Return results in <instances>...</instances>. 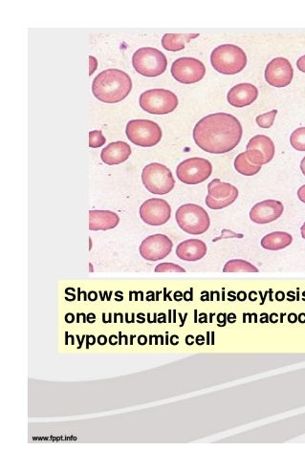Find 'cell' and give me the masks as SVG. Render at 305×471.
Instances as JSON below:
<instances>
[{
    "instance_id": "6da1fadb",
    "label": "cell",
    "mask_w": 305,
    "mask_h": 471,
    "mask_svg": "<svg viewBox=\"0 0 305 471\" xmlns=\"http://www.w3.org/2000/svg\"><path fill=\"white\" fill-rule=\"evenodd\" d=\"M242 125L234 116L215 113L201 119L193 129V140L202 151L212 154L228 153L241 141Z\"/></svg>"
},
{
    "instance_id": "7a4b0ae2",
    "label": "cell",
    "mask_w": 305,
    "mask_h": 471,
    "mask_svg": "<svg viewBox=\"0 0 305 471\" xmlns=\"http://www.w3.org/2000/svg\"><path fill=\"white\" fill-rule=\"evenodd\" d=\"M132 89V81L125 72L119 69H108L94 79L92 84L93 95L106 103H120Z\"/></svg>"
},
{
    "instance_id": "3957f363",
    "label": "cell",
    "mask_w": 305,
    "mask_h": 471,
    "mask_svg": "<svg viewBox=\"0 0 305 471\" xmlns=\"http://www.w3.org/2000/svg\"><path fill=\"white\" fill-rule=\"evenodd\" d=\"M210 64L215 71L223 75L241 73L247 65L245 52L239 46L223 44L215 48L210 55Z\"/></svg>"
},
{
    "instance_id": "277c9868",
    "label": "cell",
    "mask_w": 305,
    "mask_h": 471,
    "mask_svg": "<svg viewBox=\"0 0 305 471\" xmlns=\"http://www.w3.org/2000/svg\"><path fill=\"white\" fill-rule=\"evenodd\" d=\"M134 69L142 76L155 78L166 71L168 60L161 51L152 47L140 48L132 57Z\"/></svg>"
},
{
    "instance_id": "5b68a950",
    "label": "cell",
    "mask_w": 305,
    "mask_h": 471,
    "mask_svg": "<svg viewBox=\"0 0 305 471\" xmlns=\"http://www.w3.org/2000/svg\"><path fill=\"white\" fill-rule=\"evenodd\" d=\"M175 219L180 229L191 236L205 233L210 226L208 212L195 204H186L179 207Z\"/></svg>"
},
{
    "instance_id": "8992f818",
    "label": "cell",
    "mask_w": 305,
    "mask_h": 471,
    "mask_svg": "<svg viewBox=\"0 0 305 471\" xmlns=\"http://www.w3.org/2000/svg\"><path fill=\"white\" fill-rule=\"evenodd\" d=\"M142 182L149 192L157 195L168 194L175 186L171 170L159 163L145 166L142 171Z\"/></svg>"
},
{
    "instance_id": "52a82bcc",
    "label": "cell",
    "mask_w": 305,
    "mask_h": 471,
    "mask_svg": "<svg viewBox=\"0 0 305 471\" xmlns=\"http://www.w3.org/2000/svg\"><path fill=\"white\" fill-rule=\"evenodd\" d=\"M142 110L154 115L173 112L178 106V96L166 89H151L144 92L139 99Z\"/></svg>"
},
{
    "instance_id": "ba28073f",
    "label": "cell",
    "mask_w": 305,
    "mask_h": 471,
    "mask_svg": "<svg viewBox=\"0 0 305 471\" xmlns=\"http://www.w3.org/2000/svg\"><path fill=\"white\" fill-rule=\"evenodd\" d=\"M125 133L132 144L142 147L156 146L161 141L163 135L161 127L149 120H130Z\"/></svg>"
},
{
    "instance_id": "9c48e42d",
    "label": "cell",
    "mask_w": 305,
    "mask_h": 471,
    "mask_svg": "<svg viewBox=\"0 0 305 471\" xmlns=\"http://www.w3.org/2000/svg\"><path fill=\"white\" fill-rule=\"evenodd\" d=\"M212 173V166L210 162L199 157L187 159L179 164L176 168V175L179 180L186 185H198L205 182Z\"/></svg>"
},
{
    "instance_id": "30bf717a",
    "label": "cell",
    "mask_w": 305,
    "mask_h": 471,
    "mask_svg": "<svg viewBox=\"0 0 305 471\" xmlns=\"http://www.w3.org/2000/svg\"><path fill=\"white\" fill-rule=\"evenodd\" d=\"M239 197V190L229 183L215 179L208 185L206 205L210 209H222L231 206Z\"/></svg>"
},
{
    "instance_id": "8fae6325",
    "label": "cell",
    "mask_w": 305,
    "mask_h": 471,
    "mask_svg": "<svg viewBox=\"0 0 305 471\" xmlns=\"http://www.w3.org/2000/svg\"><path fill=\"white\" fill-rule=\"evenodd\" d=\"M171 72L179 83L191 84L204 78L206 67L202 62L195 58H180L171 65Z\"/></svg>"
},
{
    "instance_id": "7c38bea8",
    "label": "cell",
    "mask_w": 305,
    "mask_h": 471,
    "mask_svg": "<svg viewBox=\"0 0 305 471\" xmlns=\"http://www.w3.org/2000/svg\"><path fill=\"white\" fill-rule=\"evenodd\" d=\"M173 241L164 234H154L143 241L140 255L147 261H158L168 257L173 251Z\"/></svg>"
},
{
    "instance_id": "4fadbf2b",
    "label": "cell",
    "mask_w": 305,
    "mask_h": 471,
    "mask_svg": "<svg viewBox=\"0 0 305 471\" xmlns=\"http://www.w3.org/2000/svg\"><path fill=\"white\" fill-rule=\"evenodd\" d=\"M140 216L149 226H162L171 219V207L166 200L151 198L140 207Z\"/></svg>"
},
{
    "instance_id": "5bb4252c",
    "label": "cell",
    "mask_w": 305,
    "mask_h": 471,
    "mask_svg": "<svg viewBox=\"0 0 305 471\" xmlns=\"http://www.w3.org/2000/svg\"><path fill=\"white\" fill-rule=\"evenodd\" d=\"M294 69L285 58H276L269 62L265 69V79L270 86L282 88L291 84Z\"/></svg>"
},
{
    "instance_id": "9a60e30c",
    "label": "cell",
    "mask_w": 305,
    "mask_h": 471,
    "mask_svg": "<svg viewBox=\"0 0 305 471\" xmlns=\"http://www.w3.org/2000/svg\"><path fill=\"white\" fill-rule=\"evenodd\" d=\"M284 211L282 203L277 200H265L252 207L250 219L254 223L265 225L272 223L282 216Z\"/></svg>"
},
{
    "instance_id": "2e32d148",
    "label": "cell",
    "mask_w": 305,
    "mask_h": 471,
    "mask_svg": "<svg viewBox=\"0 0 305 471\" xmlns=\"http://www.w3.org/2000/svg\"><path fill=\"white\" fill-rule=\"evenodd\" d=\"M258 90L251 84H239L232 87L227 95L230 105L234 107H245L258 99Z\"/></svg>"
},
{
    "instance_id": "e0dca14e",
    "label": "cell",
    "mask_w": 305,
    "mask_h": 471,
    "mask_svg": "<svg viewBox=\"0 0 305 471\" xmlns=\"http://www.w3.org/2000/svg\"><path fill=\"white\" fill-rule=\"evenodd\" d=\"M132 155V149L125 142H111L101 152V159L106 165H120Z\"/></svg>"
},
{
    "instance_id": "ac0fdd59",
    "label": "cell",
    "mask_w": 305,
    "mask_h": 471,
    "mask_svg": "<svg viewBox=\"0 0 305 471\" xmlns=\"http://www.w3.org/2000/svg\"><path fill=\"white\" fill-rule=\"evenodd\" d=\"M207 255V245L199 239H188L179 244L176 249V255L180 259L195 262L202 259Z\"/></svg>"
},
{
    "instance_id": "d6986e66",
    "label": "cell",
    "mask_w": 305,
    "mask_h": 471,
    "mask_svg": "<svg viewBox=\"0 0 305 471\" xmlns=\"http://www.w3.org/2000/svg\"><path fill=\"white\" fill-rule=\"evenodd\" d=\"M120 218L118 214L110 211L89 212V229L90 231H108L118 226Z\"/></svg>"
},
{
    "instance_id": "ffe728a7",
    "label": "cell",
    "mask_w": 305,
    "mask_h": 471,
    "mask_svg": "<svg viewBox=\"0 0 305 471\" xmlns=\"http://www.w3.org/2000/svg\"><path fill=\"white\" fill-rule=\"evenodd\" d=\"M246 149H253V151L260 152L261 155L265 157L266 164L273 160L276 152L275 144L272 140L265 135H256L252 138L247 144Z\"/></svg>"
},
{
    "instance_id": "44dd1931",
    "label": "cell",
    "mask_w": 305,
    "mask_h": 471,
    "mask_svg": "<svg viewBox=\"0 0 305 471\" xmlns=\"http://www.w3.org/2000/svg\"><path fill=\"white\" fill-rule=\"evenodd\" d=\"M293 238L291 234L284 233V231H275L269 233L261 239V247L267 251L277 252L283 250L291 245Z\"/></svg>"
},
{
    "instance_id": "7402d4cb",
    "label": "cell",
    "mask_w": 305,
    "mask_h": 471,
    "mask_svg": "<svg viewBox=\"0 0 305 471\" xmlns=\"http://www.w3.org/2000/svg\"><path fill=\"white\" fill-rule=\"evenodd\" d=\"M199 37V34H166L162 38V46L167 51L178 52L185 49L186 43Z\"/></svg>"
},
{
    "instance_id": "603a6c76",
    "label": "cell",
    "mask_w": 305,
    "mask_h": 471,
    "mask_svg": "<svg viewBox=\"0 0 305 471\" xmlns=\"http://www.w3.org/2000/svg\"><path fill=\"white\" fill-rule=\"evenodd\" d=\"M234 168L237 173L244 176H254L260 173V166L253 165L247 158L246 152H242L234 160Z\"/></svg>"
},
{
    "instance_id": "cb8c5ba5",
    "label": "cell",
    "mask_w": 305,
    "mask_h": 471,
    "mask_svg": "<svg viewBox=\"0 0 305 471\" xmlns=\"http://www.w3.org/2000/svg\"><path fill=\"white\" fill-rule=\"evenodd\" d=\"M224 272H258V268L248 261L242 259L230 260L225 264Z\"/></svg>"
},
{
    "instance_id": "d4e9b609",
    "label": "cell",
    "mask_w": 305,
    "mask_h": 471,
    "mask_svg": "<svg viewBox=\"0 0 305 471\" xmlns=\"http://www.w3.org/2000/svg\"><path fill=\"white\" fill-rule=\"evenodd\" d=\"M290 144L297 151H305V127H300L292 133Z\"/></svg>"
},
{
    "instance_id": "484cf974",
    "label": "cell",
    "mask_w": 305,
    "mask_h": 471,
    "mask_svg": "<svg viewBox=\"0 0 305 471\" xmlns=\"http://www.w3.org/2000/svg\"><path fill=\"white\" fill-rule=\"evenodd\" d=\"M278 114V110L270 111V112L265 113L258 116L256 119V124L261 129H270L275 122L276 116Z\"/></svg>"
},
{
    "instance_id": "4316f807",
    "label": "cell",
    "mask_w": 305,
    "mask_h": 471,
    "mask_svg": "<svg viewBox=\"0 0 305 471\" xmlns=\"http://www.w3.org/2000/svg\"><path fill=\"white\" fill-rule=\"evenodd\" d=\"M106 140L101 130H93L89 132V147L98 149L106 144Z\"/></svg>"
},
{
    "instance_id": "83f0119b",
    "label": "cell",
    "mask_w": 305,
    "mask_h": 471,
    "mask_svg": "<svg viewBox=\"0 0 305 471\" xmlns=\"http://www.w3.org/2000/svg\"><path fill=\"white\" fill-rule=\"evenodd\" d=\"M156 272H185V269H183L180 266L173 264V263H161L155 268Z\"/></svg>"
},
{
    "instance_id": "f1b7e54d",
    "label": "cell",
    "mask_w": 305,
    "mask_h": 471,
    "mask_svg": "<svg viewBox=\"0 0 305 471\" xmlns=\"http://www.w3.org/2000/svg\"><path fill=\"white\" fill-rule=\"evenodd\" d=\"M244 236L243 234L241 233H232V231H230V229H223L222 231V236H220V238L215 239V241L217 240H221V239L224 238H243Z\"/></svg>"
},
{
    "instance_id": "f546056e",
    "label": "cell",
    "mask_w": 305,
    "mask_h": 471,
    "mask_svg": "<svg viewBox=\"0 0 305 471\" xmlns=\"http://www.w3.org/2000/svg\"><path fill=\"white\" fill-rule=\"evenodd\" d=\"M89 64H90V70H89V76H91L92 74L94 73V72L96 71L97 66H98V62H97V60L95 58L89 57Z\"/></svg>"
},
{
    "instance_id": "4dcf8cb0",
    "label": "cell",
    "mask_w": 305,
    "mask_h": 471,
    "mask_svg": "<svg viewBox=\"0 0 305 471\" xmlns=\"http://www.w3.org/2000/svg\"><path fill=\"white\" fill-rule=\"evenodd\" d=\"M297 66L300 71L304 72L305 73V55L300 58L297 62Z\"/></svg>"
},
{
    "instance_id": "1f68e13d",
    "label": "cell",
    "mask_w": 305,
    "mask_h": 471,
    "mask_svg": "<svg viewBox=\"0 0 305 471\" xmlns=\"http://www.w3.org/2000/svg\"><path fill=\"white\" fill-rule=\"evenodd\" d=\"M297 197H299V199L305 204V185L302 186V187L300 188L299 190H297Z\"/></svg>"
},
{
    "instance_id": "d6a6232c",
    "label": "cell",
    "mask_w": 305,
    "mask_h": 471,
    "mask_svg": "<svg viewBox=\"0 0 305 471\" xmlns=\"http://www.w3.org/2000/svg\"><path fill=\"white\" fill-rule=\"evenodd\" d=\"M301 170H302V174H304V175L305 176V157L302 160Z\"/></svg>"
},
{
    "instance_id": "836d02e7",
    "label": "cell",
    "mask_w": 305,
    "mask_h": 471,
    "mask_svg": "<svg viewBox=\"0 0 305 471\" xmlns=\"http://www.w3.org/2000/svg\"><path fill=\"white\" fill-rule=\"evenodd\" d=\"M98 340L101 345H105L106 343V337H103V335H101V337L99 338Z\"/></svg>"
},
{
    "instance_id": "e575fe53",
    "label": "cell",
    "mask_w": 305,
    "mask_h": 471,
    "mask_svg": "<svg viewBox=\"0 0 305 471\" xmlns=\"http://www.w3.org/2000/svg\"><path fill=\"white\" fill-rule=\"evenodd\" d=\"M301 234H302V238L304 239L305 240V223L302 225V229H301Z\"/></svg>"
}]
</instances>
